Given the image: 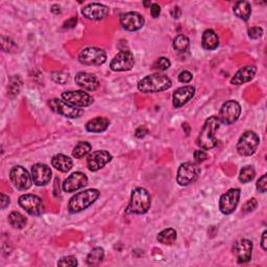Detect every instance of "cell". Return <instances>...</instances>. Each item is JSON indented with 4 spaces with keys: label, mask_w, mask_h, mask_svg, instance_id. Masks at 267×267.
<instances>
[{
    "label": "cell",
    "mask_w": 267,
    "mask_h": 267,
    "mask_svg": "<svg viewBox=\"0 0 267 267\" xmlns=\"http://www.w3.org/2000/svg\"><path fill=\"white\" fill-rule=\"evenodd\" d=\"M220 122L216 116L209 117L203 125V128L197 136L196 144L203 150H210L217 145L216 133L219 129Z\"/></svg>",
    "instance_id": "obj_1"
},
{
    "label": "cell",
    "mask_w": 267,
    "mask_h": 267,
    "mask_svg": "<svg viewBox=\"0 0 267 267\" xmlns=\"http://www.w3.org/2000/svg\"><path fill=\"white\" fill-rule=\"evenodd\" d=\"M172 86L171 79L165 74H150L138 83V90L143 93H158L168 90Z\"/></svg>",
    "instance_id": "obj_2"
},
{
    "label": "cell",
    "mask_w": 267,
    "mask_h": 267,
    "mask_svg": "<svg viewBox=\"0 0 267 267\" xmlns=\"http://www.w3.org/2000/svg\"><path fill=\"white\" fill-rule=\"evenodd\" d=\"M99 196L100 192L97 189H88L78 192L70 198L68 211L72 214L82 212L87 208H89L93 203H95Z\"/></svg>",
    "instance_id": "obj_3"
},
{
    "label": "cell",
    "mask_w": 267,
    "mask_h": 267,
    "mask_svg": "<svg viewBox=\"0 0 267 267\" xmlns=\"http://www.w3.org/2000/svg\"><path fill=\"white\" fill-rule=\"evenodd\" d=\"M151 206V198L148 191L144 188H136L132 191L131 200L126 209V213L145 214Z\"/></svg>",
    "instance_id": "obj_4"
},
{
    "label": "cell",
    "mask_w": 267,
    "mask_h": 267,
    "mask_svg": "<svg viewBox=\"0 0 267 267\" xmlns=\"http://www.w3.org/2000/svg\"><path fill=\"white\" fill-rule=\"evenodd\" d=\"M200 175V168L196 162H186L179 165L177 182L179 186H188L194 183Z\"/></svg>",
    "instance_id": "obj_5"
},
{
    "label": "cell",
    "mask_w": 267,
    "mask_h": 267,
    "mask_svg": "<svg viewBox=\"0 0 267 267\" xmlns=\"http://www.w3.org/2000/svg\"><path fill=\"white\" fill-rule=\"evenodd\" d=\"M260 138L259 136L252 131H248L242 134V136L237 142L238 154L243 157L252 156L259 146Z\"/></svg>",
    "instance_id": "obj_6"
},
{
    "label": "cell",
    "mask_w": 267,
    "mask_h": 267,
    "mask_svg": "<svg viewBox=\"0 0 267 267\" xmlns=\"http://www.w3.org/2000/svg\"><path fill=\"white\" fill-rule=\"evenodd\" d=\"M241 114V106L236 100H228L223 104L219 110L218 120L222 125H232L236 122L240 117Z\"/></svg>",
    "instance_id": "obj_7"
},
{
    "label": "cell",
    "mask_w": 267,
    "mask_h": 267,
    "mask_svg": "<svg viewBox=\"0 0 267 267\" xmlns=\"http://www.w3.org/2000/svg\"><path fill=\"white\" fill-rule=\"evenodd\" d=\"M78 61L87 66H100L107 61L105 50L97 47H87L78 54Z\"/></svg>",
    "instance_id": "obj_8"
},
{
    "label": "cell",
    "mask_w": 267,
    "mask_h": 267,
    "mask_svg": "<svg viewBox=\"0 0 267 267\" xmlns=\"http://www.w3.org/2000/svg\"><path fill=\"white\" fill-rule=\"evenodd\" d=\"M10 179L18 190H28L33 185V178L22 166H15L10 171Z\"/></svg>",
    "instance_id": "obj_9"
},
{
    "label": "cell",
    "mask_w": 267,
    "mask_h": 267,
    "mask_svg": "<svg viewBox=\"0 0 267 267\" xmlns=\"http://www.w3.org/2000/svg\"><path fill=\"white\" fill-rule=\"evenodd\" d=\"M19 206L30 215L40 216L44 212V204L42 199L35 194H23L18 199Z\"/></svg>",
    "instance_id": "obj_10"
},
{
    "label": "cell",
    "mask_w": 267,
    "mask_h": 267,
    "mask_svg": "<svg viewBox=\"0 0 267 267\" xmlns=\"http://www.w3.org/2000/svg\"><path fill=\"white\" fill-rule=\"evenodd\" d=\"M48 105L52 111L67 118H78L83 114L82 109L71 106L65 100H61L59 98L50 99Z\"/></svg>",
    "instance_id": "obj_11"
},
{
    "label": "cell",
    "mask_w": 267,
    "mask_h": 267,
    "mask_svg": "<svg viewBox=\"0 0 267 267\" xmlns=\"http://www.w3.org/2000/svg\"><path fill=\"white\" fill-rule=\"evenodd\" d=\"M240 189L233 188L222 194L219 199V210L222 214L230 215L232 214L239 204L240 200Z\"/></svg>",
    "instance_id": "obj_12"
},
{
    "label": "cell",
    "mask_w": 267,
    "mask_h": 267,
    "mask_svg": "<svg viewBox=\"0 0 267 267\" xmlns=\"http://www.w3.org/2000/svg\"><path fill=\"white\" fill-rule=\"evenodd\" d=\"M63 100L67 104L76 107H86L93 104V98L87 92L76 90V91H66L62 94Z\"/></svg>",
    "instance_id": "obj_13"
},
{
    "label": "cell",
    "mask_w": 267,
    "mask_h": 267,
    "mask_svg": "<svg viewBox=\"0 0 267 267\" xmlns=\"http://www.w3.org/2000/svg\"><path fill=\"white\" fill-rule=\"evenodd\" d=\"M135 65V56L129 50H124L114 56L111 61L110 68L113 71H128L132 70Z\"/></svg>",
    "instance_id": "obj_14"
},
{
    "label": "cell",
    "mask_w": 267,
    "mask_h": 267,
    "mask_svg": "<svg viewBox=\"0 0 267 267\" xmlns=\"http://www.w3.org/2000/svg\"><path fill=\"white\" fill-rule=\"evenodd\" d=\"M112 161V155L107 150L93 151L87 159V166L90 171H97Z\"/></svg>",
    "instance_id": "obj_15"
},
{
    "label": "cell",
    "mask_w": 267,
    "mask_h": 267,
    "mask_svg": "<svg viewBox=\"0 0 267 267\" xmlns=\"http://www.w3.org/2000/svg\"><path fill=\"white\" fill-rule=\"evenodd\" d=\"M145 19L137 12H127L120 16V24L125 31L136 32L144 26Z\"/></svg>",
    "instance_id": "obj_16"
},
{
    "label": "cell",
    "mask_w": 267,
    "mask_h": 267,
    "mask_svg": "<svg viewBox=\"0 0 267 267\" xmlns=\"http://www.w3.org/2000/svg\"><path fill=\"white\" fill-rule=\"evenodd\" d=\"M83 16L92 21L104 20L110 14V9L103 3H90L82 10Z\"/></svg>",
    "instance_id": "obj_17"
},
{
    "label": "cell",
    "mask_w": 267,
    "mask_h": 267,
    "mask_svg": "<svg viewBox=\"0 0 267 267\" xmlns=\"http://www.w3.org/2000/svg\"><path fill=\"white\" fill-rule=\"evenodd\" d=\"M88 185V178L84 172L76 171L69 176L63 183V190L67 193H71L84 188Z\"/></svg>",
    "instance_id": "obj_18"
},
{
    "label": "cell",
    "mask_w": 267,
    "mask_h": 267,
    "mask_svg": "<svg viewBox=\"0 0 267 267\" xmlns=\"http://www.w3.org/2000/svg\"><path fill=\"white\" fill-rule=\"evenodd\" d=\"M252 248L254 245L249 239H241L234 244L233 254L237 258L238 263H248L250 261Z\"/></svg>",
    "instance_id": "obj_19"
},
{
    "label": "cell",
    "mask_w": 267,
    "mask_h": 267,
    "mask_svg": "<svg viewBox=\"0 0 267 267\" xmlns=\"http://www.w3.org/2000/svg\"><path fill=\"white\" fill-rule=\"evenodd\" d=\"M53 177V171L47 165L38 163L32 167V178L34 184L39 187L47 185Z\"/></svg>",
    "instance_id": "obj_20"
},
{
    "label": "cell",
    "mask_w": 267,
    "mask_h": 267,
    "mask_svg": "<svg viewBox=\"0 0 267 267\" xmlns=\"http://www.w3.org/2000/svg\"><path fill=\"white\" fill-rule=\"evenodd\" d=\"M196 94V88L192 86L181 87L175 91L172 95V104L176 109H179L184 105H186Z\"/></svg>",
    "instance_id": "obj_21"
},
{
    "label": "cell",
    "mask_w": 267,
    "mask_h": 267,
    "mask_svg": "<svg viewBox=\"0 0 267 267\" xmlns=\"http://www.w3.org/2000/svg\"><path fill=\"white\" fill-rule=\"evenodd\" d=\"M75 84L86 91H95L99 87L98 78L89 72L81 71L75 75Z\"/></svg>",
    "instance_id": "obj_22"
},
{
    "label": "cell",
    "mask_w": 267,
    "mask_h": 267,
    "mask_svg": "<svg viewBox=\"0 0 267 267\" xmlns=\"http://www.w3.org/2000/svg\"><path fill=\"white\" fill-rule=\"evenodd\" d=\"M256 73L257 67L254 66V65H248V66H244L236 72V74L231 79V84L238 86L249 83L255 77Z\"/></svg>",
    "instance_id": "obj_23"
},
{
    "label": "cell",
    "mask_w": 267,
    "mask_h": 267,
    "mask_svg": "<svg viewBox=\"0 0 267 267\" xmlns=\"http://www.w3.org/2000/svg\"><path fill=\"white\" fill-rule=\"evenodd\" d=\"M110 125V120L106 117H96L86 124V129L90 133H103Z\"/></svg>",
    "instance_id": "obj_24"
},
{
    "label": "cell",
    "mask_w": 267,
    "mask_h": 267,
    "mask_svg": "<svg viewBox=\"0 0 267 267\" xmlns=\"http://www.w3.org/2000/svg\"><path fill=\"white\" fill-rule=\"evenodd\" d=\"M219 45L218 36L213 30H207L201 38V46L206 50H214Z\"/></svg>",
    "instance_id": "obj_25"
},
{
    "label": "cell",
    "mask_w": 267,
    "mask_h": 267,
    "mask_svg": "<svg viewBox=\"0 0 267 267\" xmlns=\"http://www.w3.org/2000/svg\"><path fill=\"white\" fill-rule=\"evenodd\" d=\"M52 164L56 170H59L61 172H68L71 170L72 167H73V162H72L71 159L62 154L55 155L53 158Z\"/></svg>",
    "instance_id": "obj_26"
},
{
    "label": "cell",
    "mask_w": 267,
    "mask_h": 267,
    "mask_svg": "<svg viewBox=\"0 0 267 267\" xmlns=\"http://www.w3.org/2000/svg\"><path fill=\"white\" fill-rule=\"evenodd\" d=\"M233 12L235 16L243 21H248L251 15V6L248 1H238L235 3Z\"/></svg>",
    "instance_id": "obj_27"
},
{
    "label": "cell",
    "mask_w": 267,
    "mask_h": 267,
    "mask_svg": "<svg viewBox=\"0 0 267 267\" xmlns=\"http://www.w3.org/2000/svg\"><path fill=\"white\" fill-rule=\"evenodd\" d=\"M158 241L165 245H172L177 240V231L175 229H165L158 234Z\"/></svg>",
    "instance_id": "obj_28"
},
{
    "label": "cell",
    "mask_w": 267,
    "mask_h": 267,
    "mask_svg": "<svg viewBox=\"0 0 267 267\" xmlns=\"http://www.w3.org/2000/svg\"><path fill=\"white\" fill-rule=\"evenodd\" d=\"M9 222L13 228L21 230V229L25 228L26 223H27V219L25 216L21 214L20 212L14 211L9 215Z\"/></svg>",
    "instance_id": "obj_29"
},
{
    "label": "cell",
    "mask_w": 267,
    "mask_h": 267,
    "mask_svg": "<svg viewBox=\"0 0 267 267\" xmlns=\"http://www.w3.org/2000/svg\"><path fill=\"white\" fill-rule=\"evenodd\" d=\"M105 258V250L103 248H94L87 257V263L89 265H98L103 262Z\"/></svg>",
    "instance_id": "obj_30"
},
{
    "label": "cell",
    "mask_w": 267,
    "mask_h": 267,
    "mask_svg": "<svg viewBox=\"0 0 267 267\" xmlns=\"http://www.w3.org/2000/svg\"><path fill=\"white\" fill-rule=\"evenodd\" d=\"M92 149V145L87 141H81L78 142L75 147L73 148V151H72V156H73L75 159H82L88 155Z\"/></svg>",
    "instance_id": "obj_31"
},
{
    "label": "cell",
    "mask_w": 267,
    "mask_h": 267,
    "mask_svg": "<svg viewBox=\"0 0 267 267\" xmlns=\"http://www.w3.org/2000/svg\"><path fill=\"white\" fill-rule=\"evenodd\" d=\"M190 40L185 35H178L173 40V48L178 53H185L189 49Z\"/></svg>",
    "instance_id": "obj_32"
},
{
    "label": "cell",
    "mask_w": 267,
    "mask_h": 267,
    "mask_svg": "<svg viewBox=\"0 0 267 267\" xmlns=\"http://www.w3.org/2000/svg\"><path fill=\"white\" fill-rule=\"evenodd\" d=\"M255 176H256L255 168L250 165H247V166H244V167L240 170L239 181L242 184L249 183V182L252 181V179L255 178Z\"/></svg>",
    "instance_id": "obj_33"
},
{
    "label": "cell",
    "mask_w": 267,
    "mask_h": 267,
    "mask_svg": "<svg viewBox=\"0 0 267 267\" xmlns=\"http://www.w3.org/2000/svg\"><path fill=\"white\" fill-rule=\"evenodd\" d=\"M21 87H22V81L19 76H13L10 79V84H9V94L11 97H14L19 94Z\"/></svg>",
    "instance_id": "obj_34"
},
{
    "label": "cell",
    "mask_w": 267,
    "mask_h": 267,
    "mask_svg": "<svg viewBox=\"0 0 267 267\" xmlns=\"http://www.w3.org/2000/svg\"><path fill=\"white\" fill-rule=\"evenodd\" d=\"M53 82H55L56 84H61L64 85L66 84L69 81V72L66 71H55L52 75Z\"/></svg>",
    "instance_id": "obj_35"
},
{
    "label": "cell",
    "mask_w": 267,
    "mask_h": 267,
    "mask_svg": "<svg viewBox=\"0 0 267 267\" xmlns=\"http://www.w3.org/2000/svg\"><path fill=\"white\" fill-rule=\"evenodd\" d=\"M170 65H171V63L167 59V57L161 56V57H159V59L155 62L154 69L159 70V71H165V70H167L170 67Z\"/></svg>",
    "instance_id": "obj_36"
},
{
    "label": "cell",
    "mask_w": 267,
    "mask_h": 267,
    "mask_svg": "<svg viewBox=\"0 0 267 267\" xmlns=\"http://www.w3.org/2000/svg\"><path fill=\"white\" fill-rule=\"evenodd\" d=\"M78 263H77V260L74 256H67V257H63L59 262H57V265L59 266H76Z\"/></svg>",
    "instance_id": "obj_37"
},
{
    "label": "cell",
    "mask_w": 267,
    "mask_h": 267,
    "mask_svg": "<svg viewBox=\"0 0 267 267\" xmlns=\"http://www.w3.org/2000/svg\"><path fill=\"white\" fill-rule=\"evenodd\" d=\"M248 34H249V37L252 40H257V39H260L262 37L263 35V30L261 27L259 26H254V27H250L249 28L248 31Z\"/></svg>",
    "instance_id": "obj_38"
},
{
    "label": "cell",
    "mask_w": 267,
    "mask_h": 267,
    "mask_svg": "<svg viewBox=\"0 0 267 267\" xmlns=\"http://www.w3.org/2000/svg\"><path fill=\"white\" fill-rule=\"evenodd\" d=\"M257 206H258V201L256 200V198H250L244 204V206L242 208V211H243V213L252 212L257 208Z\"/></svg>",
    "instance_id": "obj_39"
},
{
    "label": "cell",
    "mask_w": 267,
    "mask_h": 267,
    "mask_svg": "<svg viewBox=\"0 0 267 267\" xmlns=\"http://www.w3.org/2000/svg\"><path fill=\"white\" fill-rule=\"evenodd\" d=\"M194 162H196V164H199L201 162H204L207 160V158H208V155L206 151H204L203 149H198V150H196L194 151Z\"/></svg>",
    "instance_id": "obj_40"
},
{
    "label": "cell",
    "mask_w": 267,
    "mask_h": 267,
    "mask_svg": "<svg viewBox=\"0 0 267 267\" xmlns=\"http://www.w3.org/2000/svg\"><path fill=\"white\" fill-rule=\"evenodd\" d=\"M257 189L259 192L265 193L267 190V176L263 175L261 178L258 179L257 182Z\"/></svg>",
    "instance_id": "obj_41"
},
{
    "label": "cell",
    "mask_w": 267,
    "mask_h": 267,
    "mask_svg": "<svg viewBox=\"0 0 267 267\" xmlns=\"http://www.w3.org/2000/svg\"><path fill=\"white\" fill-rule=\"evenodd\" d=\"M192 78H193V74L191 73L190 71H188V70L182 71L181 73H179V75H178V81L181 82V83H184V84L190 83L192 81Z\"/></svg>",
    "instance_id": "obj_42"
},
{
    "label": "cell",
    "mask_w": 267,
    "mask_h": 267,
    "mask_svg": "<svg viewBox=\"0 0 267 267\" xmlns=\"http://www.w3.org/2000/svg\"><path fill=\"white\" fill-rule=\"evenodd\" d=\"M5 45H8V47H6L5 49H4V52H13V50L14 49H16V44H15V43H14V41H12L11 39H9V38H5V37H2L1 38V46H5Z\"/></svg>",
    "instance_id": "obj_43"
},
{
    "label": "cell",
    "mask_w": 267,
    "mask_h": 267,
    "mask_svg": "<svg viewBox=\"0 0 267 267\" xmlns=\"http://www.w3.org/2000/svg\"><path fill=\"white\" fill-rule=\"evenodd\" d=\"M150 14L154 18H158L161 14V6L158 3H153L150 5Z\"/></svg>",
    "instance_id": "obj_44"
},
{
    "label": "cell",
    "mask_w": 267,
    "mask_h": 267,
    "mask_svg": "<svg viewBox=\"0 0 267 267\" xmlns=\"http://www.w3.org/2000/svg\"><path fill=\"white\" fill-rule=\"evenodd\" d=\"M148 134V129L145 126H140L136 129L135 132V136L137 138H143V137H145Z\"/></svg>",
    "instance_id": "obj_45"
},
{
    "label": "cell",
    "mask_w": 267,
    "mask_h": 267,
    "mask_svg": "<svg viewBox=\"0 0 267 267\" xmlns=\"http://www.w3.org/2000/svg\"><path fill=\"white\" fill-rule=\"evenodd\" d=\"M77 23V18L76 17H71L67 21L64 22V28H73L76 26Z\"/></svg>",
    "instance_id": "obj_46"
},
{
    "label": "cell",
    "mask_w": 267,
    "mask_h": 267,
    "mask_svg": "<svg viewBox=\"0 0 267 267\" xmlns=\"http://www.w3.org/2000/svg\"><path fill=\"white\" fill-rule=\"evenodd\" d=\"M170 15L172 18L175 19H178L179 17L182 16V10L179 9V6H173L170 11Z\"/></svg>",
    "instance_id": "obj_47"
},
{
    "label": "cell",
    "mask_w": 267,
    "mask_h": 267,
    "mask_svg": "<svg viewBox=\"0 0 267 267\" xmlns=\"http://www.w3.org/2000/svg\"><path fill=\"white\" fill-rule=\"evenodd\" d=\"M10 203H11L10 197L8 196H5L4 193H1V209L2 210L8 207L10 205Z\"/></svg>",
    "instance_id": "obj_48"
},
{
    "label": "cell",
    "mask_w": 267,
    "mask_h": 267,
    "mask_svg": "<svg viewBox=\"0 0 267 267\" xmlns=\"http://www.w3.org/2000/svg\"><path fill=\"white\" fill-rule=\"evenodd\" d=\"M266 235H267V232L266 231H264L263 234H262V238H261V247L264 250L267 249V245H266Z\"/></svg>",
    "instance_id": "obj_49"
},
{
    "label": "cell",
    "mask_w": 267,
    "mask_h": 267,
    "mask_svg": "<svg viewBox=\"0 0 267 267\" xmlns=\"http://www.w3.org/2000/svg\"><path fill=\"white\" fill-rule=\"evenodd\" d=\"M52 12L53 14H55V15H59V14H61V6L57 5V4H53L52 6Z\"/></svg>",
    "instance_id": "obj_50"
},
{
    "label": "cell",
    "mask_w": 267,
    "mask_h": 267,
    "mask_svg": "<svg viewBox=\"0 0 267 267\" xmlns=\"http://www.w3.org/2000/svg\"><path fill=\"white\" fill-rule=\"evenodd\" d=\"M187 129V131H186V134L187 135H189V133H190V126H189V125L188 124H187V122H185V124H183V129Z\"/></svg>",
    "instance_id": "obj_51"
},
{
    "label": "cell",
    "mask_w": 267,
    "mask_h": 267,
    "mask_svg": "<svg viewBox=\"0 0 267 267\" xmlns=\"http://www.w3.org/2000/svg\"><path fill=\"white\" fill-rule=\"evenodd\" d=\"M143 4H144V6H145V8H147V6H149V8H150V5L153 3H150V1H145Z\"/></svg>",
    "instance_id": "obj_52"
}]
</instances>
